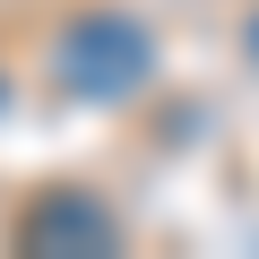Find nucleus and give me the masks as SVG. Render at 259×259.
Returning a JSON list of instances; mask_svg holds the SVG:
<instances>
[{
    "label": "nucleus",
    "instance_id": "f03ea898",
    "mask_svg": "<svg viewBox=\"0 0 259 259\" xmlns=\"http://www.w3.org/2000/svg\"><path fill=\"white\" fill-rule=\"evenodd\" d=\"M18 242L26 250H121V216L95 190H52L18 216Z\"/></svg>",
    "mask_w": 259,
    "mask_h": 259
},
{
    "label": "nucleus",
    "instance_id": "7ed1b4c3",
    "mask_svg": "<svg viewBox=\"0 0 259 259\" xmlns=\"http://www.w3.org/2000/svg\"><path fill=\"white\" fill-rule=\"evenodd\" d=\"M250 61H259V18H250Z\"/></svg>",
    "mask_w": 259,
    "mask_h": 259
},
{
    "label": "nucleus",
    "instance_id": "20e7f679",
    "mask_svg": "<svg viewBox=\"0 0 259 259\" xmlns=\"http://www.w3.org/2000/svg\"><path fill=\"white\" fill-rule=\"evenodd\" d=\"M0 104H9V87H0Z\"/></svg>",
    "mask_w": 259,
    "mask_h": 259
},
{
    "label": "nucleus",
    "instance_id": "f257e3e1",
    "mask_svg": "<svg viewBox=\"0 0 259 259\" xmlns=\"http://www.w3.org/2000/svg\"><path fill=\"white\" fill-rule=\"evenodd\" d=\"M44 78L69 95V104H130V95H147L156 78V35L112 9V0H95V9H69L44 44Z\"/></svg>",
    "mask_w": 259,
    "mask_h": 259
}]
</instances>
